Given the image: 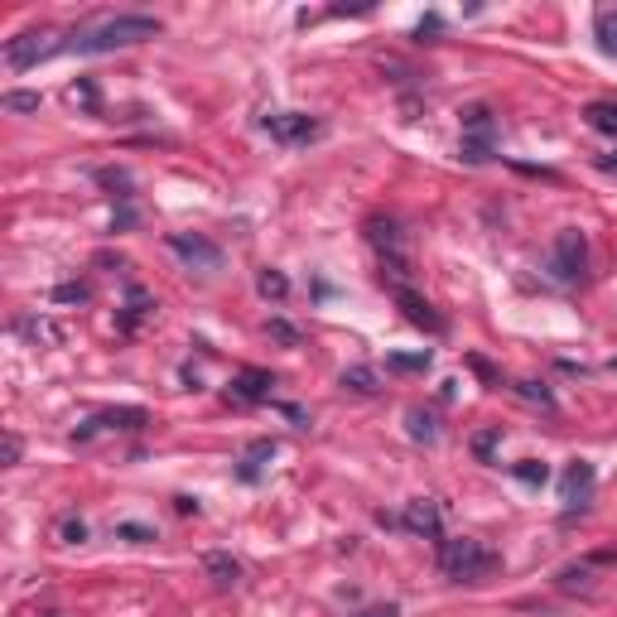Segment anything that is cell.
I'll return each mask as SVG.
<instances>
[{
	"instance_id": "1",
	"label": "cell",
	"mask_w": 617,
	"mask_h": 617,
	"mask_svg": "<svg viewBox=\"0 0 617 617\" xmlns=\"http://www.w3.org/2000/svg\"><path fill=\"white\" fill-rule=\"evenodd\" d=\"M160 34V20L155 15H116L107 25L97 29H82L68 39V54H116V49H135L145 39Z\"/></svg>"
},
{
	"instance_id": "2",
	"label": "cell",
	"mask_w": 617,
	"mask_h": 617,
	"mask_svg": "<svg viewBox=\"0 0 617 617\" xmlns=\"http://www.w3.org/2000/svg\"><path fill=\"white\" fill-rule=\"evenodd\" d=\"M497 555L487 550L483 540H439V569L454 579V584H483V579H492L497 574Z\"/></svg>"
},
{
	"instance_id": "3",
	"label": "cell",
	"mask_w": 617,
	"mask_h": 617,
	"mask_svg": "<svg viewBox=\"0 0 617 617\" xmlns=\"http://www.w3.org/2000/svg\"><path fill=\"white\" fill-rule=\"evenodd\" d=\"M54 54H68V39H58L54 29H25V34H15V39L5 44V63H10L15 73H25L34 63H49Z\"/></svg>"
},
{
	"instance_id": "4",
	"label": "cell",
	"mask_w": 617,
	"mask_h": 617,
	"mask_svg": "<svg viewBox=\"0 0 617 617\" xmlns=\"http://www.w3.org/2000/svg\"><path fill=\"white\" fill-rule=\"evenodd\" d=\"M550 270H555V280H560V285H579V280H584V270H589V242H584V232L564 227L560 237H555Z\"/></svg>"
},
{
	"instance_id": "5",
	"label": "cell",
	"mask_w": 617,
	"mask_h": 617,
	"mask_svg": "<svg viewBox=\"0 0 617 617\" xmlns=\"http://www.w3.org/2000/svg\"><path fill=\"white\" fill-rule=\"evenodd\" d=\"M458 155L468 164H487L492 160V111L487 107H468L463 111V145Z\"/></svg>"
},
{
	"instance_id": "6",
	"label": "cell",
	"mask_w": 617,
	"mask_h": 617,
	"mask_svg": "<svg viewBox=\"0 0 617 617\" xmlns=\"http://www.w3.org/2000/svg\"><path fill=\"white\" fill-rule=\"evenodd\" d=\"M261 126H266L270 140H280V145H309V140L323 135V126L314 116H304V111H270Z\"/></svg>"
},
{
	"instance_id": "7",
	"label": "cell",
	"mask_w": 617,
	"mask_h": 617,
	"mask_svg": "<svg viewBox=\"0 0 617 617\" xmlns=\"http://www.w3.org/2000/svg\"><path fill=\"white\" fill-rule=\"evenodd\" d=\"M391 299H396V309L405 314V323H415V328H425V333H444L449 323H444V314H434V304L425 295H415V290H405V285H391Z\"/></svg>"
},
{
	"instance_id": "8",
	"label": "cell",
	"mask_w": 617,
	"mask_h": 617,
	"mask_svg": "<svg viewBox=\"0 0 617 617\" xmlns=\"http://www.w3.org/2000/svg\"><path fill=\"white\" fill-rule=\"evenodd\" d=\"M150 425V410L140 405H116V410H102L97 420H87V430H78L73 439H92L97 430H145Z\"/></svg>"
},
{
	"instance_id": "9",
	"label": "cell",
	"mask_w": 617,
	"mask_h": 617,
	"mask_svg": "<svg viewBox=\"0 0 617 617\" xmlns=\"http://www.w3.org/2000/svg\"><path fill=\"white\" fill-rule=\"evenodd\" d=\"M169 251L184 256L188 266H203V270L222 266V251H217L213 242H203V237H188V232H174V237H169Z\"/></svg>"
},
{
	"instance_id": "10",
	"label": "cell",
	"mask_w": 617,
	"mask_h": 617,
	"mask_svg": "<svg viewBox=\"0 0 617 617\" xmlns=\"http://www.w3.org/2000/svg\"><path fill=\"white\" fill-rule=\"evenodd\" d=\"M15 333L29 338L34 348H58V343H63V328H58L54 319H44V314H20V319H15Z\"/></svg>"
},
{
	"instance_id": "11",
	"label": "cell",
	"mask_w": 617,
	"mask_h": 617,
	"mask_svg": "<svg viewBox=\"0 0 617 617\" xmlns=\"http://www.w3.org/2000/svg\"><path fill=\"white\" fill-rule=\"evenodd\" d=\"M270 391H275V376H270V372H256V367L237 372V381H232V396H237V401H246V405L270 401Z\"/></svg>"
},
{
	"instance_id": "12",
	"label": "cell",
	"mask_w": 617,
	"mask_h": 617,
	"mask_svg": "<svg viewBox=\"0 0 617 617\" xmlns=\"http://www.w3.org/2000/svg\"><path fill=\"white\" fill-rule=\"evenodd\" d=\"M401 526L410 531V536H439V507L420 497V502H410V507H405Z\"/></svg>"
},
{
	"instance_id": "13",
	"label": "cell",
	"mask_w": 617,
	"mask_h": 617,
	"mask_svg": "<svg viewBox=\"0 0 617 617\" xmlns=\"http://www.w3.org/2000/svg\"><path fill=\"white\" fill-rule=\"evenodd\" d=\"M564 502H584L589 497V487H593V463H569V473H564Z\"/></svg>"
},
{
	"instance_id": "14",
	"label": "cell",
	"mask_w": 617,
	"mask_h": 617,
	"mask_svg": "<svg viewBox=\"0 0 617 617\" xmlns=\"http://www.w3.org/2000/svg\"><path fill=\"white\" fill-rule=\"evenodd\" d=\"M203 569H208V579H213V584H222V589L242 579V564L232 560V555H222V550H213V555H203Z\"/></svg>"
},
{
	"instance_id": "15",
	"label": "cell",
	"mask_w": 617,
	"mask_h": 617,
	"mask_svg": "<svg viewBox=\"0 0 617 617\" xmlns=\"http://www.w3.org/2000/svg\"><path fill=\"white\" fill-rule=\"evenodd\" d=\"M584 121H589L598 135H617V102H589V107H584Z\"/></svg>"
},
{
	"instance_id": "16",
	"label": "cell",
	"mask_w": 617,
	"mask_h": 617,
	"mask_svg": "<svg viewBox=\"0 0 617 617\" xmlns=\"http://www.w3.org/2000/svg\"><path fill=\"white\" fill-rule=\"evenodd\" d=\"M266 458H275V439H261V444H251V449H246V458H242V478H246V483H256V478H261V463H266Z\"/></svg>"
},
{
	"instance_id": "17",
	"label": "cell",
	"mask_w": 617,
	"mask_h": 617,
	"mask_svg": "<svg viewBox=\"0 0 617 617\" xmlns=\"http://www.w3.org/2000/svg\"><path fill=\"white\" fill-rule=\"evenodd\" d=\"M343 386L357 391V396H376V391H381V381H376L372 367H348V372H343Z\"/></svg>"
},
{
	"instance_id": "18",
	"label": "cell",
	"mask_w": 617,
	"mask_h": 617,
	"mask_svg": "<svg viewBox=\"0 0 617 617\" xmlns=\"http://www.w3.org/2000/svg\"><path fill=\"white\" fill-rule=\"evenodd\" d=\"M386 367L391 372H430V352H396V357H386Z\"/></svg>"
},
{
	"instance_id": "19",
	"label": "cell",
	"mask_w": 617,
	"mask_h": 617,
	"mask_svg": "<svg viewBox=\"0 0 617 617\" xmlns=\"http://www.w3.org/2000/svg\"><path fill=\"white\" fill-rule=\"evenodd\" d=\"M256 290H261L266 299H285L290 295V280H285L280 270H261V275H256Z\"/></svg>"
},
{
	"instance_id": "20",
	"label": "cell",
	"mask_w": 617,
	"mask_h": 617,
	"mask_svg": "<svg viewBox=\"0 0 617 617\" xmlns=\"http://www.w3.org/2000/svg\"><path fill=\"white\" fill-rule=\"evenodd\" d=\"M593 29H598V44H603V54L617 58V10H603Z\"/></svg>"
},
{
	"instance_id": "21",
	"label": "cell",
	"mask_w": 617,
	"mask_h": 617,
	"mask_svg": "<svg viewBox=\"0 0 617 617\" xmlns=\"http://www.w3.org/2000/svg\"><path fill=\"white\" fill-rule=\"evenodd\" d=\"M511 473H516V478H521V483H526V487H540V483H550V468H545L540 458H526V463H516Z\"/></svg>"
},
{
	"instance_id": "22",
	"label": "cell",
	"mask_w": 617,
	"mask_h": 617,
	"mask_svg": "<svg viewBox=\"0 0 617 617\" xmlns=\"http://www.w3.org/2000/svg\"><path fill=\"white\" fill-rule=\"evenodd\" d=\"M405 420H410V439H420V444H434V415H425V410H410V415H405Z\"/></svg>"
},
{
	"instance_id": "23",
	"label": "cell",
	"mask_w": 617,
	"mask_h": 617,
	"mask_svg": "<svg viewBox=\"0 0 617 617\" xmlns=\"http://www.w3.org/2000/svg\"><path fill=\"white\" fill-rule=\"evenodd\" d=\"M0 107L15 111V116H25V111H39V92H5V97H0Z\"/></svg>"
},
{
	"instance_id": "24",
	"label": "cell",
	"mask_w": 617,
	"mask_h": 617,
	"mask_svg": "<svg viewBox=\"0 0 617 617\" xmlns=\"http://www.w3.org/2000/svg\"><path fill=\"white\" fill-rule=\"evenodd\" d=\"M116 536L135 540V545H150V540H155V531H150V526H140V521H121V526H116Z\"/></svg>"
},
{
	"instance_id": "25",
	"label": "cell",
	"mask_w": 617,
	"mask_h": 617,
	"mask_svg": "<svg viewBox=\"0 0 617 617\" xmlns=\"http://www.w3.org/2000/svg\"><path fill=\"white\" fill-rule=\"evenodd\" d=\"M270 338H275V343H285V348H299V328H290V323L285 319H270V328H266Z\"/></svg>"
},
{
	"instance_id": "26",
	"label": "cell",
	"mask_w": 617,
	"mask_h": 617,
	"mask_svg": "<svg viewBox=\"0 0 617 617\" xmlns=\"http://www.w3.org/2000/svg\"><path fill=\"white\" fill-rule=\"evenodd\" d=\"M68 102H73V107H97V92H92V82H73V87H68Z\"/></svg>"
},
{
	"instance_id": "27",
	"label": "cell",
	"mask_w": 617,
	"mask_h": 617,
	"mask_svg": "<svg viewBox=\"0 0 617 617\" xmlns=\"http://www.w3.org/2000/svg\"><path fill=\"white\" fill-rule=\"evenodd\" d=\"M54 299L58 304H87V285H58Z\"/></svg>"
},
{
	"instance_id": "28",
	"label": "cell",
	"mask_w": 617,
	"mask_h": 617,
	"mask_svg": "<svg viewBox=\"0 0 617 617\" xmlns=\"http://www.w3.org/2000/svg\"><path fill=\"white\" fill-rule=\"evenodd\" d=\"M58 536L68 540V545H82V540H87V526H82V521H63V526H58Z\"/></svg>"
},
{
	"instance_id": "29",
	"label": "cell",
	"mask_w": 617,
	"mask_h": 617,
	"mask_svg": "<svg viewBox=\"0 0 617 617\" xmlns=\"http://www.w3.org/2000/svg\"><path fill=\"white\" fill-rule=\"evenodd\" d=\"M97 179H102V184H107V188H131V179H126V169H102Z\"/></svg>"
},
{
	"instance_id": "30",
	"label": "cell",
	"mask_w": 617,
	"mask_h": 617,
	"mask_svg": "<svg viewBox=\"0 0 617 617\" xmlns=\"http://www.w3.org/2000/svg\"><path fill=\"white\" fill-rule=\"evenodd\" d=\"M492 444H497V430H487V434H478V439H473V449H478V454H492Z\"/></svg>"
},
{
	"instance_id": "31",
	"label": "cell",
	"mask_w": 617,
	"mask_h": 617,
	"mask_svg": "<svg viewBox=\"0 0 617 617\" xmlns=\"http://www.w3.org/2000/svg\"><path fill=\"white\" fill-rule=\"evenodd\" d=\"M5 463H20V439L15 434H5Z\"/></svg>"
},
{
	"instance_id": "32",
	"label": "cell",
	"mask_w": 617,
	"mask_h": 617,
	"mask_svg": "<svg viewBox=\"0 0 617 617\" xmlns=\"http://www.w3.org/2000/svg\"><path fill=\"white\" fill-rule=\"evenodd\" d=\"M362 617H396V608H372V613H362Z\"/></svg>"
}]
</instances>
